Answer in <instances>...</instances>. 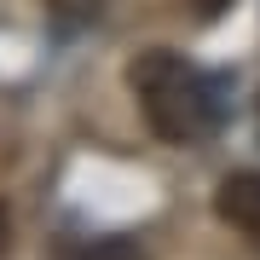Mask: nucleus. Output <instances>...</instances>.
<instances>
[{"label": "nucleus", "instance_id": "nucleus-5", "mask_svg": "<svg viewBox=\"0 0 260 260\" xmlns=\"http://www.w3.org/2000/svg\"><path fill=\"white\" fill-rule=\"evenodd\" d=\"M185 6L197 12V18H220L225 6H237V0H185Z\"/></svg>", "mask_w": 260, "mask_h": 260}, {"label": "nucleus", "instance_id": "nucleus-2", "mask_svg": "<svg viewBox=\"0 0 260 260\" xmlns=\"http://www.w3.org/2000/svg\"><path fill=\"white\" fill-rule=\"evenodd\" d=\"M214 208H220V220L243 232L249 243H260V174H232L214 197Z\"/></svg>", "mask_w": 260, "mask_h": 260}, {"label": "nucleus", "instance_id": "nucleus-4", "mask_svg": "<svg viewBox=\"0 0 260 260\" xmlns=\"http://www.w3.org/2000/svg\"><path fill=\"white\" fill-rule=\"evenodd\" d=\"M47 6H52L58 23H87V18H99V12H104V0H47Z\"/></svg>", "mask_w": 260, "mask_h": 260}, {"label": "nucleus", "instance_id": "nucleus-6", "mask_svg": "<svg viewBox=\"0 0 260 260\" xmlns=\"http://www.w3.org/2000/svg\"><path fill=\"white\" fill-rule=\"evenodd\" d=\"M6 237H12V220H6V203H0V249H6Z\"/></svg>", "mask_w": 260, "mask_h": 260}, {"label": "nucleus", "instance_id": "nucleus-3", "mask_svg": "<svg viewBox=\"0 0 260 260\" xmlns=\"http://www.w3.org/2000/svg\"><path fill=\"white\" fill-rule=\"evenodd\" d=\"M64 260H145V249L127 237H93V243H75Z\"/></svg>", "mask_w": 260, "mask_h": 260}, {"label": "nucleus", "instance_id": "nucleus-1", "mask_svg": "<svg viewBox=\"0 0 260 260\" xmlns=\"http://www.w3.org/2000/svg\"><path fill=\"white\" fill-rule=\"evenodd\" d=\"M127 81H133V93H139V110L150 121V133L168 139V145H197V139H214V133L225 127L220 87H214L191 58H179V52L133 58Z\"/></svg>", "mask_w": 260, "mask_h": 260}]
</instances>
